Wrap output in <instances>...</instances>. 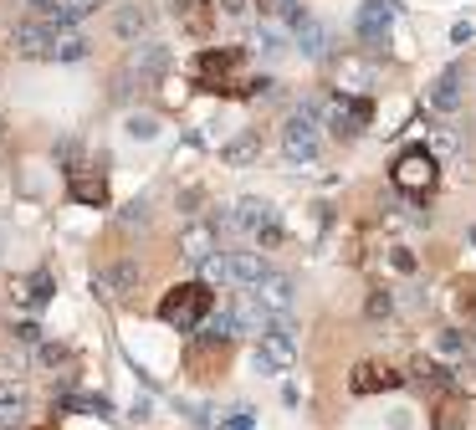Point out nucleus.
<instances>
[{
  "mask_svg": "<svg viewBox=\"0 0 476 430\" xmlns=\"http://www.w3.org/2000/svg\"><path fill=\"white\" fill-rule=\"evenodd\" d=\"M210 312H215V287H206L200 277H195V282H174L165 297H159V323L165 328H185V333H195Z\"/></svg>",
  "mask_w": 476,
  "mask_h": 430,
  "instance_id": "nucleus-1",
  "label": "nucleus"
},
{
  "mask_svg": "<svg viewBox=\"0 0 476 430\" xmlns=\"http://www.w3.org/2000/svg\"><path fill=\"white\" fill-rule=\"evenodd\" d=\"M390 180H394V190L425 200V195L435 190V180H440V159H435L431 149H405V154L390 164Z\"/></svg>",
  "mask_w": 476,
  "mask_h": 430,
  "instance_id": "nucleus-2",
  "label": "nucleus"
},
{
  "mask_svg": "<svg viewBox=\"0 0 476 430\" xmlns=\"http://www.w3.org/2000/svg\"><path fill=\"white\" fill-rule=\"evenodd\" d=\"M169 67V46L165 41H133V57H128L124 77H118V98H133L144 82H154Z\"/></svg>",
  "mask_w": 476,
  "mask_h": 430,
  "instance_id": "nucleus-3",
  "label": "nucleus"
},
{
  "mask_svg": "<svg viewBox=\"0 0 476 430\" xmlns=\"http://www.w3.org/2000/svg\"><path fill=\"white\" fill-rule=\"evenodd\" d=\"M282 154H287L292 164H318V154H323V134H318V123H312V113H292L287 123H282Z\"/></svg>",
  "mask_w": 476,
  "mask_h": 430,
  "instance_id": "nucleus-4",
  "label": "nucleus"
},
{
  "mask_svg": "<svg viewBox=\"0 0 476 430\" xmlns=\"http://www.w3.org/2000/svg\"><path fill=\"white\" fill-rule=\"evenodd\" d=\"M230 338L226 328H210V333H195V344H190V374H200V379H215L221 369L230 364Z\"/></svg>",
  "mask_w": 476,
  "mask_h": 430,
  "instance_id": "nucleus-5",
  "label": "nucleus"
},
{
  "mask_svg": "<svg viewBox=\"0 0 476 430\" xmlns=\"http://www.w3.org/2000/svg\"><path fill=\"white\" fill-rule=\"evenodd\" d=\"M323 118H328V128L338 139H359L374 118V102L369 98H343V93H338V98L323 102Z\"/></svg>",
  "mask_w": 476,
  "mask_h": 430,
  "instance_id": "nucleus-6",
  "label": "nucleus"
},
{
  "mask_svg": "<svg viewBox=\"0 0 476 430\" xmlns=\"http://www.w3.org/2000/svg\"><path fill=\"white\" fill-rule=\"evenodd\" d=\"M57 31H62L57 20H42V16H36V20H21V26L11 31V41H16V52H21V57H31V61H52Z\"/></svg>",
  "mask_w": 476,
  "mask_h": 430,
  "instance_id": "nucleus-7",
  "label": "nucleus"
},
{
  "mask_svg": "<svg viewBox=\"0 0 476 430\" xmlns=\"http://www.w3.org/2000/svg\"><path fill=\"white\" fill-rule=\"evenodd\" d=\"M353 31H359L364 46H384L394 31V0H364L359 16H353Z\"/></svg>",
  "mask_w": 476,
  "mask_h": 430,
  "instance_id": "nucleus-8",
  "label": "nucleus"
},
{
  "mask_svg": "<svg viewBox=\"0 0 476 430\" xmlns=\"http://www.w3.org/2000/svg\"><path fill=\"white\" fill-rule=\"evenodd\" d=\"M277 221V210H271L267 200H256V195H246V200H236V210H230L226 221V231H236V236H262L267 225Z\"/></svg>",
  "mask_w": 476,
  "mask_h": 430,
  "instance_id": "nucleus-9",
  "label": "nucleus"
},
{
  "mask_svg": "<svg viewBox=\"0 0 476 430\" xmlns=\"http://www.w3.org/2000/svg\"><path fill=\"white\" fill-rule=\"evenodd\" d=\"M399 385H405V374H399V369H390V364H374V359L353 364V374H349L353 394H390V389H399Z\"/></svg>",
  "mask_w": 476,
  "mask_h": 430,
  "instance_id": "nucleus-10",
  "label": "nucleus"
},
{
  "mask_svg": "<svg viewBox=\"0 0 476 430\" xmlns=\"http://www.w3.org/2000/svg\"><path fill=\"white\" fill-rule=\"evenodd\" d=\"M292 364H297V348H292L287 333H262V338H256V369H262V374L277 379V374H287Z\"/></svg>",
  "mask_w": 476,
  "mask_h": 430,
  "instance_id": "nucleus-11",
  "label": "nucleus"
},
{
  "mask_svg": "<svg viewBox=\"0 0 476 430\" xmlns=\"http://www.w3.org/2000/svg\"><path fill=\"white\" fill-rule=\"evenodd\" d=\"M236 67H241V52H236V46H221V52H200V57H195V77H200V87H221V77L236 72Z\"/></svg>",
  "mask_w": 476,
  "mask_h": 430,
  "instance_id": "nucleus-12",
  "label": "nucleus"
},
{
  "mask_svg": "<svg viewBox=\"0 0 476 430\" xmlns=\"http://www.w3.org/2000/svg\"><path fill=\"white\" fill-rule=\"evenodd\" d=\"M215 246H221V231H215L210 221H200V225H190L185 236H180V256L200 266L206 256H215Z\"/></svg>",
  "mask_w": 476,
  "mask_h": 430,
  "instance_id": "nucleus-13",
  "label": "nucleus"
},
{
  "mask_svg": "<svg viewBox=\"0 0 476 430\" xmlns=\"http://www.w3.org/2000/svg\"><path fill=\"white\" fill-rule=\"evenodd\" d=\"M226 266H230V282L246 287V292H256V287L267 282V262H262L256 251H230Z\"/></svg>",
  "mask_w": 476,
  "mask_h": 430,
  "instance_id": "nucleus-14",
  "label": "nucleus"
},
{
  "mask_svg": "<svg viewBox=\"0 0 476 430\" xmlns=\"http://www.w3.org/2000/svg\"><path fill=\"white\" fill-rule=\"evenodd\" d=\"M461 98H466V72H461V67H446V72L435 77V87H431V102L440 108V113H456Z\"/></svg>",
  "mask_w": 476,
  "mask_h": 430,
  "instance_id": "nucleus-15",
  "label": "nucleus"
},
{
  "mask_svg": "<svg viewBox=\"0 0 476 430\" xmlns=\"http://www.w3.org/2000/svg\"><path fill=\"white\" fill-rule=\"evenodd\" d=\"M52 292H57V287H52V272H26V277H16V282H11V297H16L21 307L52 303Z\"/></svg>",
  "mask_w": 476,
  "mask_h": 430,
  "instance_id": "nucleus-16",
  "label": "nucleus"
},
{
  "mask_svg": "<svg viewBox=\"0 0 476 430\" xmlns=\"http://www.w3.org/2000/svg\"><path fill=\"white\" fill-rule=\"evenodd\" d=\"M292 31H297V52H303V57H328V31H323L308 11L292 20Z\"/></svg>",
  "mask_w": 476,
  "mask_h": 430,
  "instance_id": "nucleus-17",
  "label": "nucleus"
},
{
  "mask_svg": "<svg viewBox=\"0 0 476 430\" xmlns=\"http://www.w3.org/2000/svg\"><path fill=\"white\" fill-rule=\"evenodd\" d=\"M72 200L108 205V174L103 169H77V174H72Z\"/></svg>",
  "mask_w": 476,
  "mask_h": 430,
  "instance_id": "nucleus-18",
  "label": "nucleus"
},
{
  "mask_svg": "<svg viewBox=\"0 0 476 430\" xmlns=\"http://www.w3.org/2000/svg\"><path fill=\"white\" fill-rule=\"evenodd\" d=\"M144 31H149L144 5H118V11H113V37L118 41H144Z\"/></svg>",
  "mask_w": 476,
  "mask_h": 430,
  "instance_id": "nucleus-19",
  "label": "nucleus"
},
{
  "mask_svg": "<svg viewBox=\"0 0 476 430\" xmlns=\"http://www.w3.org/2000/svg\"><path fill=\"white\" fill-rule=\"evenodd\" d=\"M435 430H476V405L472 400H446L435 410Z\"/></svg>",
  "mask_w": 476,
  "mask_h": 430,
  "instance_id": "nucleus-20",
  "label": "nucleus"
},
{
  "mask_svg": "<svg viewBox=\"0 0 476 430\" xmlns=\"http://www.w3.org/2000/svg\"><path fill=\"white\" fill-rule=\"evenodd\" d=\"M256 303L267 307V312H287L292 307V282L287 277H277V272H267V282L256 287Z\"/></svg>",
  "mask_w": 476,
  "mask_h": 430,
  "instance_id": "nucleus-21",
  "label": "nucleus"
},
{
  "mask_svg": "<svg viewBox=\"0 0 476 430\" xmlns=\"http://www.w3.org/2000/svg\"><path fill=\"white\" fill-rule=\"evenodd\" d=\"M21 410H26V385H21V379H5V385H0V430L16 426V420H21Z\"/></svg>",
  "mask_w": 476,
  "mask_h": 430,
  "instance_id": "nucleus-22",
  "label": "nucleus"
},
{
  "mask_svg": "<svg viewBox=\"0 0 476 430\" xmlns=\"http://www.w3.org/2000/svg\"><path fill=\"white\" fill-rule=\"evenodd\" d=\"M405 379H415V385H420V389H431V394H446V389H451V374H446L440 364H431V359H415Z\"/></svg>",
  "mask_w": 476,
  "mask_h": 430,
  "instance_id": "nucleus-23",
  "label": "nucleus"
},
{
  "mask_svg": "<svg viewBox=\"0 0 476 430\" xmlns=\"http://www.w3.org/2000/svg\"><path fill=\"white\" fill-rule=\"evenodd\" d=\"M174 16L185 20V31H195L200 41L210 37V5L206 0H174Z\"/></svg>",
  "mask_w": 476,
  "mask_h": 430,
  "instance_id": "nucleus-24",
  "label": "nucleus"
},
{
  "mask_svg": "<svg viewBox=\"0 0 476 430\" xmlns=\"http://www.w3.org/2000/svg\"><path fill=\"white\" fill-rule=\"evenodd\" d=\"M256 154H262V134H256V128H246V134H236V139L226 143V164H236V169L251 164Z\"/></svg>",
  "mask_w": 476,
  "mask_h": 430,
  "instance_id": "nucleus-25",
  "label": "nucleus"
},
{
  "mask_svg": "<svg viewBox=\"0 0 476 430\" xmlns=\"http://www.w3.org/2000/svg\"><path fill=\"white\" fill-rule=\"evenodd\" d=\"M93 11H103V0H57V5H52V20H57V26H72V20H87Z\"/></svg>",
  "mask_w": 476,
  "mask_h": 430,
  "instance_id": "nucleus-26",
  "label": "nucleus"
},
{
  "mask_svg": "<svg viewBox=\"0 0 476 430\" xmlns=\"http://www.w3.org/2000/svg\"><path fill=\"white\" fill-rule=\"evenodd\" d=\"M87 57V37H77L72 26L57 31V46H52V61H83Z\"/></svg>",
  "mask_w": 476,
  "mask_h": 430,
  "instance_id": "nucleus-27",
  "label": "nucleus"
},
{
  "mask_svg": "<svg viewBox=\"0 0 476 430\" xmlns=\"http://www.w3.org/2000/svg\"><path fill=\"white\" fill-rule=\"evenodd\" d=\"M103 282H108L103 292H118V297H128V292H133V282H139V266H133V262H118V266L103 277Z\"/></svg>",
  "mask_w": 476,
  "mask_h": 430,
  "instance_id": "nucleus-28",
  "label": "nucleus"
},
{
  "mask_svg": "<svg viewBox=\"0 0 476 430\" xmlns=\"http://www.w3.org/2000/svg\"><path fill=\"white\" fill-rule=\"evenodd\" d=\"M200 282H206V287H215V282H230V266H226V256H221V251L200 262Z\"/></svg>",
  "mask_w": 476,
  "mask_h": 430,
  "instance_id": "nucleus-29",
  "label": "nucleus"
},
{
  "mask_svg": "<svg viewBox=\"0 0 476 430\" xmlns=\"http://www.w3.org/2000/svg\"><path fill=\"white\" fill-rule=\"evenodd\" d=\"M456 149H461V134H456V128H435V139H431V154H435V159H451Z\"/></svg>",
  "mask_w": 476,
  "mask_h": 430,
  "instance_id": "nucleus-30",
  "label": "nucleus"
},
{
  "mask_svg": "<svg viewBox=\"0 0 476 430\" xmlns=\"http://www.w3.org/2000/svg\"><path fill=\"white\" fill-rule=\"evenodd\" d=\"M128 139H159V118L154 113H133L128 118Z\"/></svg>",
  "mask_w": 476,
  "mask_h": 430,
  "instance_id": "nucleus-31",
  "label": "nucleus"
},
{
  "mask_svg": "<svg viewBox=\"0 0 476 430\" xmlns=\"http://www.w3.org/2000/svg\"><path fill=\"white\" fill-rule=\"evenodd\" d=\"M62 410H83V415H108V405L98 400V394H67Z\"/></svg>",
  "mask_w": 476,
  "mask_h": 430,
  "instance_id": "nucleus-32",
  "label": "nucleus"
},
{
  "mask_svg": "<svg viewBox=\"0 0 476 430\" xmlns=\"http://www.w3.org/2000/svg\"><path fill=\"white\" fill-rule=\"evenodd\" d=\"M440 348H446L451 359H461V353H472V344H466V333H456V328H446V333H440Z\"/></svg>",
  "mask_w": 476,
  "mask_h": 430,
  "instance_id": "nucleus-33",
  "label": "nucleus"
},
{
  "mask_svg": "<svg viewBox=\"0 0 476 430\" xmlns=\"http://www.w3.org/2000/svg\"><path fill=\"white\" fill-rule=\"evenodd\" d=\"M456 303H461L466 318H476V282H472V277H466V282H456Z\"/></svg>",
  "mask_w": 476,
  "mask_h": 430,
  "instance_id": "nucleus-34",
  "label": "nucleus"
},
{
  "mask_svg": "<svg viewBox=\"0 0 476 430\" xmlns=\"http://www.w3.org/2000/svg\"><path fill=\"white\" fill-rule=\"evenodd\" d=\"M251 426H256V415H251L246 405H241V410H230V415H226V430H251Z\"/></svg>",
  "mask_w": 476,
  "mask_h": 430,
  "instance_id": "nucleus-35",
  "label": "nucleus"
},
{
  "mask_svg": "<svg viewBox=\"0 0 476 430\" xmlns=\"http://www.w3.org/2000/svg\"><path fill=\"white\" fill-rule=\"evenodd\" d=\"M16 338H21V344H42V323H36V318H31V323H16Z\"/></svg>",
  "mask_w": 476,
  "mask_h": 430,
  "instance_id": "nucleus-36",
  "label": "nucleus"
},
{
  "mask_svg": "<svg viewBox=\"0 0 476 430\" xmlns=\"http://www.w3.org/2000/svg\"><path fill=\"white\" fill-rule=\"evenodd\" d=\"M369 318L379 323V318H390V292H374L369 297Z\"/></svg>",
  "mask_w": 476,
  "mask_h": 430,
  "instance_id": "nucleus-37",
  "label": "nucleus"
},
{
  "mask_svg": "<svg viewBox=\"0 0 476 430\" xmlns=\"http://www.w3.org/2000/svg\"><path fill=\"white\" fill-rule=\"evenodd\" d=\"M62 359H67L62 344H46V348H42V364H62Z\"/></svg>",
  "mask_w": 476,
  "mask_h": 430,
  "instance_id": "nucleus-38",
  "label": "nucleus"
},
{
  "mask_svg": "<svg viewBox=\"0 0 476 430\" xmlns=\"http://www.w3.org/2000/svg\"><path fill=\"white\" fill-rule=\"evenodd\" d=\"M221 5H226L230 16H246V11H251V0H221Z\"/></svg>",
  "mask_w": 476,
  "mask_h": 430,
  "instance_id": "nucleus-39",
  "label": "nucleus"
},
{
  "mask_svg": "<svg viewBox=\"0 0 476 430\" xmlns=\"http://www.w3.org/2000/svg\"><path fill=\"white\" fill-rule=\"evenodd\" d=\"M256 5H262V11H267V16H271V11H277V0H256Z\"/></svg>",
  "mask_w": 476,
  "mask_h": 430,
  "instance_id": "nucleus-40",
  "label": "nucleus"
},
{
  "mask_svg": "<svg viewBox=\"0 0 476 430\" xmlns=\"http://www.w3.org/2000/svg\"><path fill=\"white\" fill-rule=\"evenodd\" d=\"M472 246H476V225H472Z\"/></svg>",
  "mask_w": 476,
  "mask_h": 430,
  "instance_id": "nucleus-41",
  "label": "nucleus"
},
{
  "mask_svg": "<svg viewBox=\"0 0 476 430\" xmlns=\"http://www.w3.org/2000/svg\"><path fill=\"white\" fill-rule=\"evenodd\" d=\"M0 241H5V231H0ZM0 251H5V246H0Z\"/></svg>",
  "mask_w": 476,
  "mask_h": 430,
  "instance_id": "nucleus-42",
  "label": "nucleus"
}]
</instances>
